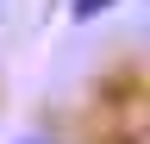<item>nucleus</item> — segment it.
<instances>
[{"mask_svg": "<svg viewBox=\"0 0 150 144\" xmlns=\"http://www.w3.org/2000/svg\"><path fill=\"white\" fill-rule=\"evenodd\" d=\"M112 6H119V0H69V19L75 25H94V19H106Z\"/></svg>", "mask_w": 150, "mask_h": 144, "instance_id": "f03ea898", "label": "nucleus"}, {"mask_svg": "<svg viewBox=\"0 0 150 144\" xmlns=\"http://www.w3.org/2000/svg\"><path fill=\"white\" fill-rule=\"evenodd\" d=\"M13 144H81V138H75V132H63V125H50V119H44V125H25V132H19Z\"/></svg>", "mask_w": 150, "mask_h": 144, "instance_id": "f257e3e1", "label": "nucleus"}]
</instances>
